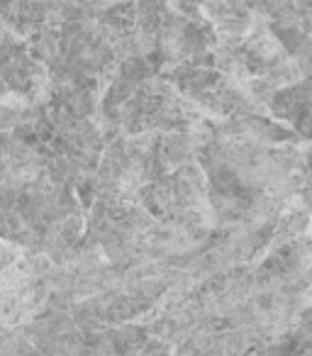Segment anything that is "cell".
Here are the masks:
<instances>
[]
</instances>
